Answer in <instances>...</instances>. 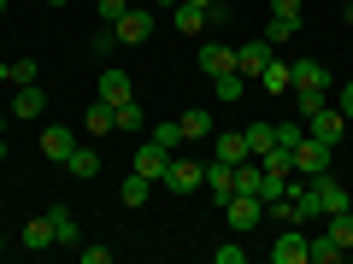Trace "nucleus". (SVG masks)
Returning <instances> with one entry per match:
<instances>
[{"mask_svg": "<svg viewBox=\"0 0 353 264\" xmlns=\"http://www.w3.org/2000/svg\"><path fill=\"white\" fill-rule=\"evenodd\" d=\"M159 188L176 194V200H183V194H194V188H206V164H201V159H176V153H171V164H165V176H159Z\"/></svg>", "mask_w": 353, "mask_h": 264, "instance_id": "1", "label": "nucleus"}, {"mask_svg": "<svg viewBox=\"0 0 353 264\" xmlns=\"http://www.w3.org/2000/svg\"><path fill=\"white\" fill-rule=\"evenodd\" d=\"M330 159H336V147H330V141H318V135H301V141H294V176H306V182H312V176H324Z\"/></svg>", "mask_w": 353, "mask_h": 264, "instance_id": "2", "label": "nucleus"}, {"mask_svg": "<svg viewBox=\"0 0 353 264\" xmlns=\"http://www.w3.org/2000/svg\"><path fill=\"white\" fill-rule=\"evenodd\" d=\"M259 217H265V200H259V194H230V200H224V223L236 229V235L259 229Z\"/></svg>", "mask_w": 353, "mask_h": 264, "instance_id": "3", "label": "nucleus"}, {"mask_svg": "<svg viewBox=\"0 0 353 264\" xmlns=\"http://www.w3.org/2000/svg\"><path fill=\"white\" fill-rule=\"evenodd\" d=\"M306 135L330 141V147H341V135H347V118H341V106H318V112H306Z\"/></svg>", "mask_w": 353, "mask_h": 264, "instance_id": "4", "label": "nucleus"}, {"mask_svg": "<svg viewBox=\"0 0 353 264\" xmlns=\"http://www.w3.org/2000/svg\"><path fill=\"white\" fill-rule=\"evenodd\" d=\"M112 30H118V47H141V41L153 36V6H130Z\"/></svg>", "mask_w": 353, "mask_h": 264, "instance_id": "5", "label": "nucleus"}, {"mask_svg": "<svg viewBox=\"0 0 353 264\" xmlns=\"http://www.w3.org/2000/svg\"><path fill=\"white\" fill-rule=\"evenodd\" d=\"M165 164H171V147H165V141H141V147H136V164H130V170H136V176H148V182H153V188H159V176H165Z\"/></svg>", "mask_w": 353, "mask_h": 264, "instance_id": "6", "label": "nucleus"}, {"mask_svg": "<svg viewBox=\"0 0 353 264\" xmlns=\"http://www.w3.org/2000/svg\"><path fill=\"white\" fill-rule=\"evenodd\" d=\"M289 76H294V94H330V71L318 59H294Z\"/></svg>", "mask_w": 353, "mask_h": 264, "instance_id": "7", "label": "nucleus"}, {"mask_svg": "<svg viewBox=\"0 0 353 264\" xmlns=\"http://www.w3.org/2000/svg\"><path fill=\"white\" fill-rule=\"evenodd\" d=\"M71 153H77V129H71V124H48V129H41V159L65 164Z\"/></svg>", "mask_w": 353, "mask_h": 264, "instance_id": "8", "label": "nucleus"}, {"mask_svg": "<svg viewBox=\"0 0 353 264\" xmlns=\"http://www.w3.org/2000/svg\"><path fill=\"white\" fill-rule=\"evenodd\" d=\"M306 241L312 235H301V223H283L277 247H271V264H306Z\"/></svg>", "mask_w": 353, "mask_h": 264, "instance_id": "9", "label": "nucleus"}, {"mask_svg": "<svg viewBox=\"0 0 353 264\" xmlns=\"http://www.w3.org/2000/svg\"><path fill=\"white\" fill-rule=\"evenodd\" d=\"M6 112H12L18 124H36V118L48 112V94H41V82H24V88L12 94V106H6Z\"/></svg>", "mask_w": 353, "mask_h": 264, "instance_id": "10", "label": "nucleus"}, {"mask_svg": "<svg viewBox=\"0 0 353 264\" xmlns=\"http://www.w3.org/2000/svg\"><path fill=\"white\" fill-rule=\"evenodd\" d=\"M94 94H101V100H112V106L136 100V88H130V71H118V65H106V71H101V82H94Z\"/></svg>", "mask_w": 353, "mask_h": 264, "instance_id": "11", "label": "nucleus"}, {"mask_svg": "<svg viewBox=\"0 0 353 264\" xmlns=\"http://www.w3.org/2000/svg\"><path fill=\"white\" fill-rule=\"evenodd\" d=\"M206 194H212L218 206L236 194V164H224V159H206Z\"/></svg>", "mask_w": 353, "mask_h": 264, "instance_id": "12", "label": "nucleus"}, {"mask_svg": "<svg viewBox=\"0 0 353 264\" xmlns=\"http://www.w3.org/2000/svg\"><path fill=\"white\" fill-rule=\"evenodd\" d=\"M265 65H271V41H265V36H259V41H248V47H236V71L248 76V82L265 71Z\"/></svg>", "mask_w": 353, "mask_h": 264, "instance_id": "13", "label": "nucleus"}, {"mask_svg": "<svg viewBox=\"0 0 353 264\" xmlns=\"http://www.w3.org/2000/svg\"><path fill=\"white\" fill-rule=\"evenodd\" d=\"M194 59H201V71H206V76H224V71H236V47H224V41H206V47L194 53Z\"/></svg>", "mask_w": 353, "mask_h": 264, "instance_id": "14", "label": "nucleus"}, {"mask_svg": "<svg viewBox=\"0 0 353 264\" xmlns=\"http://www.w3.org/2000/svg\"><path fill=\"white\" fill-rule=\"evenodd\" d=\"M112 100H94V106H88V112H83V135L88 141H101V135H112Z\"/></svg>", "mask_w": 353, "mask_h": 264, "instance_id": "15", "label": "nucleus"}, {"mask_svg": "<svg viewBox=\"0 0 353 264\" xmlns=\"http://www.w3.org/2000/svg\"><path fill=\"white\" fill-rule=\"evenodd\" d=\"M176 129H183V141H212V112L206 106H189V112L176 118Z\"/></svg>", "mask_w": 353, "mask_h": 264, "instance_id": "16", "label": "nucleus"}, {"mask_svg": "<svg viewBox=\"0 0 353 264\" xmlns=\"http://www.w3.org/2000/svg\"><path fill=\"white\" fill-rule=\"evenodd\" d=\"M253 82H259L265 94H294V76H289V65H283V59H271L259 76H253Z\"/></svg>", "mask_w": 353, "mask_h": 264, "instance_id": "17", "label": "nucleus"}, {"mask_svg": "<svg viewBox=\"0 0 353 264\" xmlns=\"http://www.w3.org/2000/svg\"><path fill=\"white\" fill-rule=\"evenodd\" d=\"M212 159H224V164H241V159H253V153H248V135H241V129L218 135V141H212Z\"/></svg>", "mask_w": 353, "mask_h": 264, "instance_id": "18", "label": "nucleus"}, {"mask_svg": "<svg viewBox=\"0 0 353 264\" xmlns=\"http://www.w3.org/2000/svg\"><path fill=\"white\" fill-rule=\"evenodd\" d=\"M24 247H30V252H48V247H59V241H53V217H48V212L24 223Z\"/></svg>", "mask_w": 353, "mask_h": 264, "instance_id": "19", "label": "nucleus"}, {"mask_svg": "<svg viewBox=\"0 0 353 264\" xmlns=\"http://www.w3.org/2000/svg\"><path fill=\"white\" fill-rule=\"evenodd\" d=\"M176 36H201V30H206V18H212V12H206V6H189V0H176Z\"/></svg>", "mask_w": 353, "mask_h": 264, "instance_id": "20", "label": "nucleus"}, {"mask_svg": "<svg viewBox=\"0 0 353 264\" xmlns=\"http://www.w3.org/2000/svg\"><path fill=\"white\" fill-rule=\"evenodd\" d=\"M212 94H218V106H236L241 94H248V76H241V71H224V76H212Z\"/></svg>", "mask_w": 353, "mask_h": 264, "instance_id": "21", "label": "nucleus"}, {"mask_svg": "<svg viewBox=\"0 0 353 264\" xmlns=\"http://www.w3.org/2000/svg\"><path fill=\"white\" fill-rule=\"evenodd\" d=\"M341 258H347V247H336L330 235H312V241H306V264H341Z\"/></svg>", "mask_w": 353, "mask_h": 264, "instance_id": "22", "label": "nucleus"}, {"mask_svg": "<svg viewBox=\"0 0 353 264\" xmlns=\"http://www.w3.org/2000/svg\"><path fill=\"white\" fill-rule=\"evenodd\" d=\"M65 170H71L77 182H94V176H101V153H88V147H77L71 159H65Z\"/></svg>", "mask_w": 353, "mask_h": 264, "instance_id": "23", "label": "nucleus"}, {"mask_svg": "<svg viewBox=\"0 0 353 264\" xmlns=\"http://www.w3.org/2000/svg\"><path fill=\"white\" fill-rule=\"evenodd\" d=\"M53 241H59V247H83V235H77V217L71 212H65V206H53Z\"/></svg>", "mask_w": 353, "mask_h": 264, "instance_id": "24", "label": "nucleus"}, {"mask_svg": "<svg viewBox=\"0 0 353 264\" xmlns=\"http://www.w3.org/2000/svg\"><path fill=\"white\" fill-rule=\"evenodd\" d=\"M324 235L336 241V247H353V206H347V212H330V217H324Z\"/></svg>", "mask_w": 353, "mask_h": 264, "instance_id": "25", "label": "nucleus"}, {"mask_svg": "<svg viewBox=\"0 0 353 264\" xmlns=\"http://www.w3.org/2000/svg\"><path fill=\"white\" fill-rule=\"evenodd\" d=\"M241 135H248V153H253V159H259V153H271V147H277V124H248V129H241Z\"/></svg>", "mask_w": 353, "mask_h": 264, "instance_id": "26", "label": "nucleus"}, {"mask_svg": "<svg viewBox=\"0 0 353 264\" xmlns=\"http://www.w3.org/2000/svg\"><path fill=\"white\" fill-rule=\"evenodd\" d=\"M259 188H265V164L241 159V164H236V194H259Z\"/></svg>", "mask_w": 353, "mask_h": 264, "instance_id": "27", "label": "nucleus"}, {"mask_svg": "<svg viewBox=\"0 0 353 264\" xmlns=\"http://www.w3.org/2000/svg\"><path fill=\"white\" fill-rule=\"evenodd\" d=\"M294 36H301V18H271V24H265V41H271V47H289Z\"/></svg>", "mask_w": 353, "mask_h": 264, "instance_id": "28", "label": "nucleus"}, {"mask_svg": "<svg viewBox=\"0 0 353 264\" xmlns=\"http://www.w3.org/2000/svg\"><path fill=\"white\" fill-rule=\"evenodd\" d=\"M259 164H265L271 176H289V170H294V147H283V141H277L271 153H259Z\"/></svg>", "mask_w": 353, "mask_h": 264, "instance_id": "29", "label": "nucleus"}, {"mask_svg": "<svg viewBox=\"0 0 353 264\" xmlns=\"http://www.w3.org/2000/svg\"><path fill=\"white\" fill-rule=\"evenodd\" d=\"M148 194H153V182H148V176H136V170H130V176H124V206L136 212V206H148Z\"/></svg>", "mask_w": 353, "mask_h": 264, "instance_id": "30", "label": "nucleus"}, {"mask_svg": "<svg viewBox=\"0 0 353 264\" xmlns=\"http://www.w3.org/2000/svg\"><path fill=\"white\" fill-rule=\"evenodd\" d=\"M0 76L12 88H24V82H36V59H18V65H0Z\"/></svg>", "mask_w": 353, "mask_h": 264, "instance_id": "31", "label": "nucleus"}, {"mask_svg": "<svg viewBox=\"0 0 353 264\" xmlns=\"http://www.w3.org/2000/svg\"><path fill=\"white\" fill-rule=\"evenodd\" d=\"M112 124L124 129V135H130V129H141V106H136V100H124V106H112Z\"/></svg>", "mask_w": 353, "mask_h": 264, "instance_id": "32", "label": "nucleus"}, {"mask_svg": "<svg viewBox=\"0 0 353 264\" xmlns=\"http://www.w3.org/2000/svg\"><path fill=\"white\" fill-rule=\"evenodd\" d=\"M112 47H118V30H112V24H101L94 36H88V53H101V59H106Z\"/></svg>", "mask_w": 353, "mask_h": 264, "instance_id": "33", "label": "nucleus"}, {"mask_svg": "<svg viewBox=\"0 0 353 264\" xmlns=\"http://www.w3.org/2000/svg\"><path fill=\"white\" fill-rule=\"evenodd\" d=\"M124 12H130V0H94V18H101V24H118Z\"/></svg>", "mask_w": 353, "mask_h": 264, "instance_id": "34", "label": "nucleus"}, {"mask_svg": "<svg viewBox=\"0 0 353 264\" xmlns=\"http://www.w3.org/2000/svg\"><path fill=\"white\" fill-rule=\"evenodd\" d=\"M148 135H153V141H165V147H183V129H176V118H165V124H153Z\"/></svg>", "mask_w": 353, "mask_h": 264, "instance_id": "35", "label": "nucleus"}, {"mask_svg": "<svg viewBox=\"0 0 353 264\" xmlns=\"http://www.w3.org/2000/svg\"><path fill=\"white\" fill-rule=\"evenodd\" d=\"M83 252V264H112V247H77Z\"/></svg>", "mask_w": 353, "mask_h": 264, "instance_id": "36", "label": "nucleus"}, {"mask_svg": "<svg viewBox=\"0 0 353 264\" xmlns=\"http://www.w3.org/2000/svg\"><path fill=\"white\" fill-rule=\"evenodd\" d=\"M271 18H301V0H271Z\"/></svg>", "mask_w": 353, "mask_h": 264, "instance_id": "37", "label": "nucleus"}, {"mask_svg": "<svg viewBox=\"0 0 353 264\" xmlns=\"http://www.w3.org/2000/svg\"><path fill=\"white\" fill-rule=\"evenodd\" d=\"M318 106H324V94H294V112H301V118L318 112Z\"/></svg>", "mask_w": 353, "mask_h": 264, "instance_id": "38", "label": "nucleus"}, {"mask_svg": "<svg viewBox=\"0 0 353 264\" xmlns=\"http://www.w3.org/2000/svg\"><path fill=\"white\" fill-rule=\"evenodd\" d=\"M336 106H341V118L353 124V82H341V94H336Z\"/></svg>", "mask_w": 353, "mask_h": 264, "instance_id": "39", "label": "nucleus"}, {"mask_svg": "<svg viewBox=\"0 0 353 264\" xmlns=\"http://www.w3.org/2000/svg\"><path fill=\"white\" fill-rule=\"evenodd\" d=\"M6 124H12V112H6V106H0V135H6Z\"/></svg>", "mask_w": 353, "mask_h": 264, "instance_id": "40", "label": "nucleus"}, {"mask_svg": "<svg viewBox=\"0 0 353 264\" xmlns=\"http://www.w3.org/2000/svg\"><path fill=\"white\" fill-rule=\"evenodd\" d=\"M171 6H176V0H153V12H171Z\"/></svg>", "mask_w": 353, "mask_h": 264, "instance_id": "41", "label": "nucleus"}, {"mask_svg": "<svg viewBox=\"0 0 353 264\" xmlns=\"http://www.w3.org/2000/svg\"><path fill=\"white\" fill-rule=\"evenodd\" d=\"M189 6H206V12H212V6H218V0H189Z\"/></svg>", "mask_w": 353, "mask_h": 264, "instance_id": "42", "label": "nucleus"}, {"mask_svg": "<svg viewBox=\"0 0 353 264\" xmlns=\"http://www.w3.org/2000/svg\"><path fill=\"white\" fill-rule=\"evenodd\" d=\"M41 6H71V0H41Z\"/></svg>", "mask_w": 353, "mask_h": 264, "instance_id": "43", "label": "nucleus"}, {"mask_svg": "<svg viewBox=\"0 0 353 264\" xmlns=\"http://www.w3.org/2000/svg\"><path fill=\"white\" fill-rule=\"evenodd\" d=\"M341 18H347V24H353V0H347V12H341Z\"/></svg>", "mask_w": 353, "mask_h": 264, "instance_id": "44", "label": "nucleus"}, {"mask_svg": "<svg viewBox=\"0 0 353 264\" xmlns=\"http://www.w3.org/2000/svg\"><path fill=\"white\" fill-rule=\"evenodd\" d=\"M77 6H94V0H77Z\"/></svg>", "mask_w": 353, "mask_h": 264, "instance_id": "45", "label": "nucleus"}, {"mask_svg": "<svg viewBox=\"0 0 353 264\" xmlns=\"http://www.w3.org/2000/svg\"><path fill=\"white\" fill-rule=\"evenodd\" d=\"M0 252H6V235H0Z\"/></svg>", "mask_w": 353, "mask_h": 264, "instance_id": "46", "label": "nucleus"}, {"mask_svg": "<svg viewBox=\"0 0 353 264\" xmlns=\"http://www.w3.org/2000/svg\"><path fill=\"white\" fill-rule=\"evenodd\" d=\"M347 264H353V247H347Z\"/></svg>", "mask_w": 353, "mask_h": 264, "instance_id": "47", "label": "nucleus"}, {"mask_svg": "<svg viewBox=\"0 0 353 264\" xmlns=\"http://www.w3.org/2000/svg\"><path fill=\"white\" fill-rule=\"evenodd\" d=\"M0 12H6V0H0Z\"/></svg>", "mask_w": 353, "mask_h": 264, "instance_id": "48", "label": "nucleus"}]
</instances>
